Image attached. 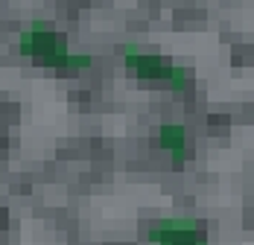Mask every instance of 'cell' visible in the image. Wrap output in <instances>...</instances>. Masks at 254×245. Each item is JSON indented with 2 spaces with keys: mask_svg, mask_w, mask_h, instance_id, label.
<instances>
[{
  "mask_svg": "<svg viewBox=\"0 0 254 245\" xmlns=\"http://www.w3.org/2000/svg\"><path fill=\"white\" fill-rule=\"evenodd\" d=\"M21 50H24V53H35V56L53 61V64H79V67L88 64V59H82V56H67V53L62 50V44H59V38H56L53 32H47L41 24L29 26V32H24Z\"/></svg>",
  "mask_w": 254,
  "mask_h": 245,
  "instance_id": "1",
  "label": "cell"
},
{
  "mask_svg": "<svg viewBox=\"0 0 254 245\" xmlns=\"http://www.w3.org/2000/svg\"><path fill=\"white\" fill-rule=\"evenodd\" d=\"M126 56H128L131 70H137V73H143V76H170V79H176V82H181V79H184V73H181V70H170L161 59L140 56V53H134V50H128Z\"/></svg>",
  "mask_w": 254,
  "mask_h": 245,
  "instance_id": "2",
  "label": "cell"
}]
</instances>
